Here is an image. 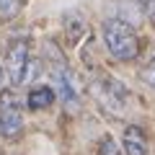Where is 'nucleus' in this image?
Masks as SVG:
<instances>
[{
	"label": "nucleus",
	"mask_w": 155,
	"mask_h": 155,
	"mask_svg": "<svg viewBox=\"0 0 155 155\" xmlns=\"http://www.w3.org/2000/svg\"><path fill=\"white\" fill-rule=\"evenodd\" d=\"M52 104H54V88H49V85H36V88L28 91V109L39 111V109H47Z\"/></svg>",
	"instance_id": "0eeeda50"
},
{
	"label": "nucleus",
	"mask_w": 155,
	"mask_h": 155,
	"mask_svg": "<svg viewBox=\"0 0 155 155\" xmlns=\"http://www.w3.org/2000/svg\"><path fill=\"white\" fill-rule=\"evenodd\" d=\"M96 93L104 101V106H109V109H114V111H122L124 106H127V101H129L127 88L111 75H101L98 80H96Z\"/></svg>",
	"instance_id": "20e7f679"
},
{
	"label": "nucleus",
	"mask_w": 155,
	"mask_h": 155,
	"mask_svg": "<svg viewBox=\"0 0 155 155\" xmlns=\"http://www.w3.org/2000/svg\"><path fill=\"white\" fill-rule=\"evenodd\" d=\"M137 5L142 8V13L150 21H155V0H137Z\"/></svg>",
	"instance_id": "9d476101"
},
{
	"label": "nucleus",
	"mask_w": 155,
	"mask_h": 155,
	"mask_svg": "<svg viewBox=\"0 0 155 155\" xmlns=\"http://www.w3.org/2000/svg\"><path fill=\"white\" fill-rule=\"evenodd\" d=\"M5 72L13 83H26L31 75V47L26 39H13L5 49Z\"/></svg>",
	"instance_id": "f03ea898"
},
{
	"label": "nucleus",
	"mask_w": 155,
	"mask_h": 155,
	"mask_svg": "<svg viewBox=\"0 0 155 155\" xmlns=\"http://www.w3.org/2000/svg\"><path fill=\"white\" fill-rule=\"evenodd\" d=\"M104 47L109 49V54L119 62H132L140 54V36L127 21L119 18H109L104 23Z\"/></svg>",
	"instance_id": "f257e3e1"
},
{
	"label": "nucleus",
	"mask_w": 155,
	"mask_h": 155,
	"mask_svg": "<svg viewBox=\"0 0 155 155\" xmlns=\"http://www.w3.org/2000/svg\"><path fill=\"white\" fill-rule=\"evenodd\" d=\"M122 153H124V150L114 142V137H109V134H106V137L98 142V153H96V155H122Z\"/></svg>",
	"instance_id": "1a4fd4ad"
},
{
	"label": "nucleus",
	"mask_w": 155,
	"mask_h": 155,
	"mask_svg": "<svg viewBox=\"0 0 155 155\" xmlns=\"http://www.w3.org/2000/svg\"><path fill=\"white\" fill-rule=\"evenodd\" d=\"M140 80H142L147 88L155 91V52L142 62V67H140Z\"/></svg>",
	"instance_id": "6e6552de"
},
{
	"label": "nucleus",
	"mask_w": 155,
	"mask_h": 155,
	"mask_svg": "<svg viewBox=\"0 0 155 155\" xmlns=\"http://www.w3.org/2000/svg\"><path fill=\"white\" fill-rule=\"evenodd\" d=\"M23 127V116H21V101L13 91L0 88V134L3 137H13Z\"/></svg>",
	"instance_id": "7ed1b4c3"
},
{
	"label": "nucleus",
	"mask_w": 155,
	"mask_h": 155,
	"mask_svg": "<svg viewBox=\"0 0 155 155\" xmlns=\"http://www.w3.org/2000/svg\"><path fill=\"white\" fill-rule=\"evenodd\" d=\"M3 83H5V67L0 65V88H3Z\"/></svg>",
	"instance_id": "9b49d317"
},
{
	"label": "nucleus",
	"mask_w": 155,
	"mask_h": 155,
	"mask_svg": "<svg viewBox=\"0 0 155 155\" xmlns=\"http://www.w3.org/2000/svg\"><path fill=\"white\" fill-rule=\"evenodd\" d=\"M54 80H57V91H60L62 101L70 104V106H75L78 104V88H75V83H72V75L65 70V67L57 65L54 67Z\"/></svg>",
	"instance_id": "423d86ee"
},
{
	"label": "nucleus",
	"mask_w": 155,
	"mask_h": 155,
	"mask_svg": "<svg viewBox=\"0 0 155 155\" xmlns=\"http://www.w3.org/2000/svg\"><path fill=\"white\" fill-rule=\"evenodd\" d=\"M122 150H124V155H147L150 153L147 134L137 124H129L122 134Z\"/></svg>",
	"instance_id": "39448f33"
}]
</instances>
